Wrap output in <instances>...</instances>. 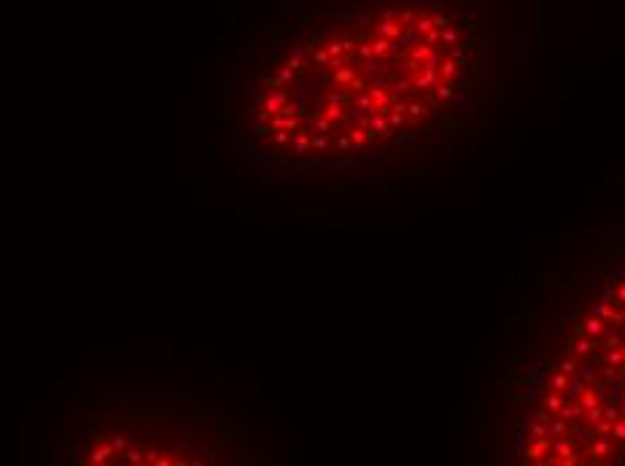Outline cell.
Wrapping results in <instances>:
<instances>
[{
  "mask_svg": "<svg viewBox=\"0 0 625 466\" xmlns=\"http://www.w3.org/2000/svg\"><path fill=\"white\" fill-rule=\"evenodd\" d=\"M477 51L458 0H304L234 65L226 121L278 173H366L464 92Z\"/></svg>",
  "mask_w": 625,
  "mask_h": 466,
  "instance_id": "cell-1",
  "label": "cell"
},
{
  "mask_svg": "<svg viewBox=\"0 0 625 466\" xmlns=\"http://www.w3.org/2000/svg\"><path fill=\"white\" fill-rule=\"evenodd\" d=\"M65 437L70 463H243L251 455L237 421L186 405H95Z\"/></svg>",
  "mask_w": 625,
  "mask_h": 466,
  "instance_id": "cell-2",
  "label": "cell"
},
{
  "mask_svg": "<svg viewBox=\"0 0 625 466\" xmlns=\"http://www.w3.org/2000/svg\"><path fill=\"white\" fill-rule=\"evenodd\" d=\"M612 434L617 439H625V421L622 423H614V429H612Z\"/></svg>",
  "mask_w": 625,
  "mask_h": 466,
  "instance_id": "cell-3",
  "label": "cell"
}]
</instances>
